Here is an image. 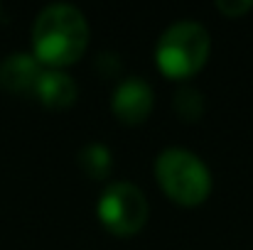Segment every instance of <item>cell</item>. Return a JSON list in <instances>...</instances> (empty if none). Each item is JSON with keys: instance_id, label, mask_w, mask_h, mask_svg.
Segmentation results:
<instances>
[{"instance_id": "1", "label": "cell", "mask_w": 253, "mask_h": 250, "mask_svg": "<svg viewBox=\"0 0 253 250\" xmlns=\"http://www.w3.org/2000/svg\"><path fill=\"white\" fill-rule=\"evenodd\" d=\"M88 22L74 5H47L32 25V57L49 69L77 64L88 47Z\"/></svg>"}, {"instance_id": "2", "label": "cell", "mask_w": 253, "mask_h": 250, "mask_svg": "<svg viewBox=\"0 0 253 250\" xmlns=\"http://www.w3.org/2000/svg\"><path fill=\"white\" fill-rule=\"evenodd\" d=\"M209 52V32L194 20H179L160 35L155 44V62L168 79L184 81L207 64Z\"/></svg>"}, {"instance_id": "3", "label": "cell", "mask_w": 253, "mask_h": 250, "mask_svg": "<svg viewBox=\"0 0 253 250\" xmlns=\"http://www.w3.org/2000/svg\"><path fill=\"white\" fill-rule=\"evenodd\" d=\"M155 179L179 206H199L211 194V172L189 150L168 147L155 160Z\"/></svg>"}, {"instance_id": "4", "label": "cell", "mask_w": 253, "mask_h": 250, "mask_svg": "<svg viewBox=\"0 0 253 250\" xmlns=\"http://www.w3.org/2000/svg\"><path fill=\"white\" fill-rule=\"evenodd\" d=\"M98 221L103 228L118 238H130L143 231L150 216V204L145 194L130 181H113L103 189L96 204Z\"/></svg>"}, {"instance_id": "5", "label": "cell", "mask_w": 253, "mask_h": 250, "mask_svg": "<svg viewBox=\"0 0 253 250\" xmlns=\"http://www.w3.org/2000/svg\"><path fill=\"white\" fill-rule=\"evenodd\" d=\"M153 106H155L153 86L140 76L123 79L111 96V110L123 125L145 123L148 115L153 113Z\"/></svg>"}, {"instance_id": "6", "label": "cell", "mask_w": 253, "mask_h": 250, "mask_svg": "<svg viewBox=\"0 0 253 250\" xmlns=\"http://www.w3.org/2000/svg\"><path fill=\"white\" fill-rule=\"evenodd\" d=\"M42 71V64L32 54H10L0 62V88L7 93H32Z\"/></svg>"}, {"instance_id": "7", "label": "cell", "mask_w": 253, "mask_h": 250, "mask_svg": "<svg viewBox=\"0 0 253 250\" xmlns=\"http://www.w3.org/2000/svg\"><path fill=\"white\" fill-rule=\"evenodd\" d=\"M77 93L79 91H77V83L72 81V76H67L59 69H44L37 86H35V91H32V96L42 106L54 108V110L69 108L77 101Z\"/></svg>"}, {"instance_id": "8", "label": "cell", "mask_w": 253, "mask_h": 250, "mask_svg": "<svg viewBox=\"0 0 253 250\" xmlns=\"http://www.w3.org/2000/svg\"><path fill=\"white\" fill-rule=\"evenodd\" d=\"M79 167L91 179H106L113 169V157H111L108 147H103L98 143H91L79 152Z\"/></svg>"}, {"instance_id": "9", "label": "cell", "mask_w": 253, "mask_h": 250, "mask_svg": "<svg viewBox=\"0 0 253 250\" xmlns=\"http://www.w3.org/2000/svg\"><path fill=\"white\" fill-rule=\"evenodd\" d=\"M172 108L179 120L184 123H197L204 115V96L194 86H179L172 98Z\"/></svg>"}, {"instance_id": "10", "label": "cell", "mask_w": 253, "mask_h": 250, "mask_svg": "<svg viewBox=\"0 0 253 250\" xmlns=\"http://www.w3.org/2000/svg\"><path fill=\"white\" fill-rule=\"evenodd\" d=\"M216 10L221 12V15H226V17H241L244 12H249V10H253V2H249V0H219L216 2Z\"/></svg>"}]
</instances>
